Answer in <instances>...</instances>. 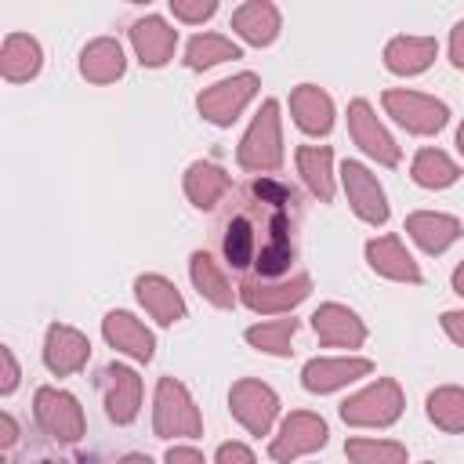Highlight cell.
I'll list each match as a JSON object with an SVG mask.
<instances>
[{"label": "cell", "mask_w": 464, "mask_h": 464, "mask_svg": "<svg viewBox=\"0 0 464 464\" xmlns=\"http://www.w3.org/2000/svg\"><path fill=\"white\" fill-rule=\"evenodd\" d=\"M152 428L160 439H196L203 435V417L188 395V388L174 377H163L156 384V406H152Z\"/></svg>", "instance_id": "obj_1"}, {"label": "cell", "mask_w": 464, "mask_h": 464, "mask_svg": "<svg viewBox=\"0 0 464 464\" xmlns=\"http://www.w3.org/2000/svg\"><path fill=\"white\" fill-rule=\"evenodd\" d=\"M399 413H402V388L392 377H381L341 402V420L352 428H388L399 420Z\"/></svg>", "instance_id": "obj_2"}, {"label": "cell", "mask_w": 464, "mask_h": 464, "mask_svg": "<svg viewBox=\"0 0 464 464\" xmlns=\"http://www.w3.org/2000/svg\"><path fill=\"white\" fill-rule=\"evenodd\" d=\"M283 163V134H279V102H265L239 141V167L246 170H276Z\"/></svg>", "instance_id": "obj_3"}, {"label": "cell", "mask_w": 464, "mask_h": 464, "mask_svg": "<svg viewBox=\"0 0 464 464\" xmlns=\"http://www.w3.org/2000/svg\"><path fill=\"white\" fill-rule=\"evenodd\" d=\"M257 94V76L254 72H236L228 80H218L214 87H207L199 98H196V109L203 120L218 123V127H228Z\"/></svg>", "instance_id": "obj_4"}, {"label": "cell", "mask_w": 464, "mask_h": 464, "mask_svg": "<svg viewBox=\"0 0 464 464\" xmlns=\"http://www.w3.org/2000/svg\"><path fill=\"white\" fill-rule=\"evenodd\" d=\"M384 109H388V116H395V123L406 127L410 134H435V130H442L446 120H450V109H446L439 98L420 94V91H402V87L384 91Z\"/></svg>", "instance_id": "obj_5"}, {"label": "cell", "mask_w": 464, "mask_h": 464, "mask_svg": "<svg viewBox=\"0 0 464 464\" xmlns=\"http://www.w3.org/2000/svg\"><path fill=\"white\" fill-rule=\"evenodd\" d=\"M228 406H232V417L250 431V435H268L276 413H279V399L268 384L261 381H236L232 392H228Z\"/></svg>", "instance_id": "obj_6"}, {"label": "cell", "mask_w": 464, "mask_h": 464, "mask_svg": "<svg viewBox=\"0 0 464 464\" xmlns=\"http://www.w3.org/2000/svg\"><path fill=\"white\" fill-rule=\"evenodd\" d=\"M33 406H36L40 428L51 439L76 442L83 435V410H80V402L69 392H62V388H40L36 399H33Z\"/></svg>", "instance_id": "obj_7"}, {"label": "cell", "mask_w": 464, "mask_h": 464, "mask_svg": "<svg viewBox=\"0 0 464 464\" xmlns=\"http://www.w3.org/2000/svg\"><path fill=\"white\" fill-rule=\"evenodd\" d=\"M326 420L319 417V413H308V410H297V413H290L283 424H279V435L272 439V460H279V464H290L294 457H301V453H312V450H319V446H326Z\"/></svg>", "instance_id": "obj_8"}, {"label": "cell", "mask_w": 464, "mask_h": 464, "mask_svg": "<svg viewBox=\"0 0 464 464\" xmlns=\"http://www.w3.org/2000/svg\"><path fill=\"white\" fill-rule=\"evenodd\" d=\"M312 290L308 276H294V279H246L239 286V297L250 312H290L294 304H301Z\"/></svg>", "instance_id": "obj_9"}, {"label": "cell", "mask_w": 464, "mask_h": 464, "mask_svg": "<svg viewBox=\"0 0 464 464\" xmlns=\"http://www.w3.org/2000/svg\"><path fill=\"white\" fill-rule=\"evenodd\" d=\"M348 130H352V141H355L370 160H377V163H384V167H395V163H399V145H395V138L381 127V120L373 116V109H370L362 98H355V102L348 105Z\"/></svg>", "instance_id": "obj_10"}, {"label": "cell", "mask_w": 464, "mask_h": 464, "mask_svg": "<svg viewBox=\"0 0 464 464\" xmlns=\"http://www.w3.org/2000/svg\"><path fill=\"white\" fill-rule=\"evenodd\" d=\"M341 185H344V196L352 203V210L370 221V225H384L388 221V199H384V188L377 185V178L355 163V160H344L341 167Z\"/></svg>", "instance_id": "obj_11"}, {"label": "cell", "mask_w": 464, "mask_h": 464, "mask_svg": "<svg viewBox=\"0 0 464 464\" xmlns=\"http://www.w3.org/2000/svg\"><path fill=\"white\" fill-rule=\"evenodd\" d=\"M312 330L319 334V341L323 344H330V348H359L362 341H366V326H362V319L352 312V308H344V304H319L315 312H312Z\"/></svg>", "instance_id": "obj_12"}, {"label": "cell", "mask_w": 464, "mask_h": 464, "mask_svg": "<svg viewBox=\"0 0 464 464\" xmlns=\"http://www.w3.org/2000/svg\"><path fill=\"white\" fill-rule=\"evenodd\" d=\"M87 359H91V341H87L80 330L62 326V323L47 326V337H44V362H47L51 373H58V377L76 373Z\"/></svg>", "instance_id": "obj_13"}, {"label": "cell", "mask_w": 464, "mask_h": 464, "mask_svg": "<svg viewBox=\"0 0 464 464\" xmlns=\"http://www.w3.org/2000/svg\"><path fill=\"white\" fill-rule=\"evenodd\" d=\"M373 370L370 359H359V355H348V359H312L304 370H301V384L315 395H326V392H337L359 377H366Z\"/></svg>", "instance_id": "obj_14"}, {"label": "cell", "mask_w": 464, "mask_h": 464, "mask_svg": "<svg viewBox=\"0 0 464 464\" xmlns=\"http://www.w3.org/2000/svg\"><path fill=\"white\" fill-rule=\"evenodd\" d=\"M130 44L138 51V62L149 65V69H160L170 62L174 54V44H178V29H170L163 18L156 14H145L130 25Z\"/></svg>", "instance_id": "obj_15"}, {"label": "cell", "mask_w": 464, "mask_h": 464, "mask_svg": "<svg viewBox=\"0 0 464 464\" xmlns=\"http://www.w3.org/2000/svg\"><path fill=\"white\" fill-rule=\"evenodd\" d=\"M102 334H105V341H109L116 352H123V355H130V359H138V362H149L152 352H156L152 334H149L145 323L134 319L130 312H109V315L102 319Z\"/></svg>", "instance_id": "obj_16"}, {"label": "cell", "mask_w": 464, "mask_h": 464, "mask_svg": "<svg viewBox=\"0 0 464 464\" xmlns=\"http://www.w3.org/2000/svg\"><path fill=\"white\" fill-rule=\"evenodd\" d=\"M366 261L377 276L384 279H395V283H420V268L417 261L410 257V250L402 246L399 236H381V239H370L366 243Z\"/></svg>", "instance_id": "obj_17"}, {"label": "cell", "mask_w": 464, "mask_h": 464, "mask_svg": "<svg viewBox=\"0 0 464 464\" xmlns=\"http://www.w3.org/2000/svg\"><path fill=\"white\" fill-rule=\"evenodd\" d=\"M141 406V377L130 366L112 362L105 370V410L116 424H130Z\"/></svg>", "instance_id": "obj_18"}, {"label": "cell", "mask_w": 464, "mask_h": 464, "mask_svg": "<svg viewBox=\"0 0 464 464\" xmlns=\"http://www.w3.org/2000/svg\"><path fill=\"white\" fill-rule=\"evenodd\" d=\"M406 232L420 250L442 254L446 246H453L460 239V221L450 214H439V210H417L406 218Z\"/></svg>", "instance_id": "obj_19"}, {"label": "cell", "mask_w": 464, "mask_h": 464, "mask_svg": "<svg viewBox=\"0 0 464 464\" xmlns=\"http://www.w3.org/2000/svg\"><path fill=\"white\" fill-rule=\"evenodd\" d=\"M290 112L304 134H326L334 127V102L315 83H301L290 91Z\"/></svg>", "instance_id": "obj_20"}, {"label": "cell", "mask_w": 464, "mask_h": 464, "mask_svg": "<svg viewBox=\"0 0 464 464\" xmlns=\"http://www.w3.org/2000/svg\"><path fill=\"white\" fill-rule=\"evenodd\" d=\"M134 294L145 304V312L163 326H170V323H178L185 315V301H181L178 286L170 279H163V276H138L134 279Z\"/></svg>", "instance_id": "obj_21"}, {"label": "cell", "mask_w": 464, "mask_h": 464, "mask_svg": "<svg viewBox=\"0 0 464 464\" xmlns=\"http://www.w3.org/2000/svg\"><path fill=\"white\" fill-rule=\"evenodd\" d=\"M232 29L254 44V47H268L279 36V7L268 0H250L243 7L232 11Z\"/></svg>", "instance_id": "obj_22"}, {"label": "cell", "mask_w": 464, "mask_h": 464, "mask_svg": "<svg viewBox=\"0 0 464 464\" xmlns=\"http://www.w3.org/2000/svg\"><path fill=\"white\" fill-rule=\"evenodd\" d=\"M435 51L439 44L431 36H395L384 47V65L395 76H417L435 62Z\"/></svg>", "instance_id": "obj_23"}, {"label": "cell", "mask_w": 464, "mask_h": 464, "mask_svg": "<svg viewBox=\"0 0 464 464\" xmlns=\"http://www.w3.org/2000/svg\"><path fill=\"white\" fill-rule=\"evenodd\" d=\"M123 47L112 36H98L80 51V76L91 83H112L123 76Z\"/></svg>", "instance_id": "obj_24"}, {"label": "cell", "mask_w": 464, "mask_h": 464, "mask_svg": "<svg viewBox=\"0 0 464 464\" xmlns=\"http://www.w3.org/2000/svg\"><path fill=\"white\" fill-rule=\"evenodd\" d=\"M40 62H44L40 44H36L33 36H25V33H11V36L4 40V47H0V72H4V80H11V83L33 80V76L40 72Z\"/></svg>", "instance_id": "obj_25"}, {"label": "cell", "mask_w": 464, "mask_h": 464, "mask_svg": "<svg viewBox=\"0 0 464 464\" xmlns=\"http://www.w3.org/2000/svg\"><path fill=\"white\" fill-rule=\"evenodd\" d=\"M297 170H301L312 196H319L323 203L334 199V152L326 145H301L297 149Z\"/></svg>", "instance_id": "obj_26"}, {"label": "cell", "mask_w": 464, "mask_h": 464, "mask_svg": "<svg viewBox=\"0 0 464 464\" xmlns=\"http://www.w3.org/2000/svg\"><path fill=\"white\" fill-rule=\"evenodd\" d=\"M228 174L218 167V163H207V160H196L188 170H185V196L199 207V210H210L225 192H228Z\"/></svg>", "instance_id": "obj_27"}, {"label": "cell", "mask_w": 464, "mask_h": 464, "mask_svg": "<svg viewBox=\"0 0 464 464\" xmlns=\"http://www.w3.org/2000/svg\"><path fill=\"white\" fill-rule=\"evenodd\" d=\"M188 272H192V283H196V290H199V294H203L210 304H218V308H232V301H236V290L228 286L225 272L214 265V257H210V254L196 250V254H192V261H188Z\"/></svg>", "instance_id": "obj_28"}, {"label": "cell", "mask_w": 464, "mask_h": 464, "mask_svg": "<svg viewBox=\"0 0 464 464\" xmlns=\"http://www.w3.org/2000/svg\"><path fill=\"white\" fill-rule=\"evenodd\" d=\"M410 174H413V181H417L420 188H450V185L460 178V167H457L446 152H439V149H420V152L413 156Z\"/></svg>", "instance_id": "obj_29"}, {"label": "cell", "mask_w": 464, "mask_h": 464, "mask_svg": "<svg viewBox=\"0 0 464 464\" xmlns=\"http://www.w3.org/2000/svg\"><path fill=\"white\" fill-rule=\"evenodd\" d=\"M228 58H239V47L228 36H218V33L192 36L188 47H185V65L188 69H210V65L228 62Z\"/></svg>", "instance_id": "obj_30"}, {"label": "cell", "mask_w": 464, "mask_h": 464, "mask_svg": "<svg viewBox=\"0 0 464 464\" xmlns=\"http://www.w3.org/2000/svg\"><path fill=\"white\" fill-rule=\"evenodd\" d=\"M428 417L442 431H464V388H435L428 395Z\"/></svg>", "instance_id": "obj_31"}, {"label": "cell", "mask_w": 464, "mask_h": 464, "mask_svg": "<svg viewBox=\"0 0 464 464\" xmlns=\"http://www.w3.org/2000/svg\"><path fill=\"white\" fill-rule=\"evenodd\" d=\"M297 330V319H276V323H261V326H250L246 330V341L257 348V352H268V355H290V337Z\"/></svg>", "instance_id": "obj_32"}, {"label": "cell", "mask_w": 464, "mask_h": 464, "mask_svg": "<svg viewBox=\"0 0 464 464\" xmlns=\"http://www.w3.org/2000/svg\"><path fill=\"white\" fill-rule=\"evenodd\" d=\"M344 453L352 464H406V446L384 439H348Z\"/></svg>", "instance_id": "obj_33"}, {"label": "cell", "mask_w": 464, "mask_h": 464, "mask_svg": "<svg viewBox=\"0 0 464 464\" xmlns=\"http://www.w3.org/2000/svg\"><path fill=\"white\" fill-rule=\"evenodd\" d=\"M254 243H257L254 225L246 218H232L228 228H225V257H228V265L232 268H246L250 261H257L254 257Z\"/></svg>", "instance_id": "obj_34"}, {"label": "cell", "mask_w": 464, "mask_h": 464, "mask_svg": "<svg viewBox=\"0 0 464 464\" xmlns=\"http://www.w3.org/2000/svg\"><path fill=\"white\" fill-rule=\"evenodd\" d=\"M170 11L181 22H203V18H210L218 11V4L214 0H170Z\"/></svg>", "instance_id": "obj_35"}, {"label": "cell", "mask_w": 464, "mask_h": 464, "mask_svg": "<svg viewBox=\"0 0 464 464\" xmlns=\"http://www.w3.org/2000/svg\"><path fill=\"white\" fill-rule=\"evenodd\" d=\"M218 464H257V460L243 442H221L218 446Z\"/></svg>", "instance_id": "obj_36"}, {"label": "cell", "mask_w": 464, "mask_h": 464, "mask_svg": "<svg viewBox=\"0 0 464 464\" xmlns=\"http://www.w3.org/2000/svg\"><path fill=\"white\" fill-rule=\"evenodd\" d=\"M0 359H4V381H0V392L11 395L18 388V362L11 355V348H0Z\"/></svg>", "instance_id": "obj_37"}, {"label": "cell", "mask_w": 464, "mask_h": 464, "mask_svg": "<svg viewBox=\"0 0 464 464\" xmlns=\"http://www.w3.org/2000/svg\"><path fill=\"white\" fill-rule=\"evenodd\" d=\"M450 62L457 69H464V22H457L453 33H450Z\"/></svg>", "instance_id": "obj_38"}, {"label": "cell", "mask_w": 464, "mask_h": 464, "mask_svg": "<svg viewBox=\"0 0 464 464\" xmlns=\"http://www.w3.org/2000/svg\"><path fill=\"white\" fill-rule=\"evenodd\" d=\"M167 464H207V460L192 446H174V450H167Z\"/></svg>", "instance_id": "obj_39"}, {"label": "cell", "mask_w": 464, "mask_h": 464, "mask_svg": "<svg viewBox=\"0 0 464 464\" xmlns=\"http://www.w3.org/2000/svg\"><path fill=\"white\" fill-rule=\"evenodd\" d=\"M442 330L464 348V312H446V315H442Z\"/></svg>", "instance_id": "obj_40"}, {"label": "cell", "mask_w": 464, "mask_h": 464, "mask_svg": "<svg viewBox=\"0 0 464 464\" xmlns=\"http://www.w3.org/2000/svg\"><path fill=\"white\" fill-rule=\"evenodd\" d=\"M14 439H18V424H14V417H11V413H4V450H7V446H14Z\"/></svg>", "instance_id": "obj_41"}, {"label": "cell", "mask_w": 464, "mask_h": 464, "mask_svg": "<svg viewBox=\"0 0 464 464\" xmlns=\"http://www.w3.org/2000/svg\"><path fill=\"white\" fill-rule=\"evenodd\" d=\"M453 290H457V294L464 297V261H460V265L453 268Z\"/></svg>", "instance_id": "obj_42"}, {"label": "cell", "mask_w": 464, "mask_h": 464, "mask_svg": "<svg viewBox=\"0 0 464 464\" xmlns=\"http://www.w3.org/2000/svg\"><path fill=\"white\" fill-rule=\"evenodd\" d=\"M120 464H152V460H149V457H141V453H130V457H123Z\"/></svg>", "instance_id": "obj_43"}, {"label": "cell", "mask_w": 464, "mask_h": 464, "mask_svg": "<svg viewBox=\"0 0 464 464\" xmlns=\"http://www.w3.org/2000/svg\"><path fill=\"white\" fill-rule=\"evenodd\" d=\"M457 149L464 152V123H460V130H457Z\"/></svg>", "instance_id": "obj_44"}]
</instances>
